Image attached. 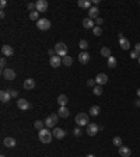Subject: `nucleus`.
Instances as JSON below:
<instances>
[{
  "instance_id": "1",
  "label": "nucleus",
  "mask_w": 140,
  "mask_h": 157,
  "mask_svg": "<svg viewBox=\"0 0 140 157\" xmlns=\"http://www.w3.org/2000/svg\"><path fill=\"white\" fill-rule=\"evenodd\" d=\"M52 136H53V135H52V132H51L48 128H46V129L43 128L42 130H39V133H38V139H39L42 143H46V145L52 142Z\"/></svg>"
},
{
  "instance_id": "2",
  "label": "nucleus",
  "mask_w": 140,
  "mask_h": 157,
  "mask_svg": "<svg viewBox=\"0 0 140 157\" xmlns=\"http://www.w3.org/2000/svg\"><path fill=\"white\" fill-rule=\"evenodd\" d=\"M74 122L78 126H87L88 124H90V115L86 114V112H80V114L76 115Z\"/></svg>"
},
{
  "instance_id": "3",
  "label": "nucleus",
  "mask_w": 140,
  "mask_h": 157,
  "mask_svg": "<svg viewBox=\"0 0 140 157\" xmlns=\"http://www.w3.org/2000/svg\"><path fill=\"white\" fill-rule=\"evenodd\" d=\"M67 46H66L65 42H57L56 45H55V53L57 55V56H60V58H65L67 56Z\"/></svg>"
},
{
  "instance_id": "4",
  "label": "nucleus",
  "mask_w": 140,
  "mask_h": 157,
  "mask_svg": "<svg viewBox=\"0 0 140 157\" xmlns=\"http://www.w3.org/2000/svg\"><path fill=\"white\" fill-rule=\"evenodd\" d=\"M57 119H59V115L57 114H52V115H49L43 122H45V126L48 128V129H51V128H53L56 124H57Z\"/></svg>"
},
{
  "instance_id": "5",
  "label": "nucleus",
  "mask_w": 140,
  "mask_h": 157,
  "mask_svg": "<svg viewBox=\"0 0 140 157\" xmlns=\"http://www.w3.org/2000/svg\"><path fill=\"white\" fill-rule=\"evenodd\" d=\"M37 27L41 31H46V30L51 28V21L48 20V18H39V20L37 21Z\"/></svg>"
},
{
  "instance_id": "6",
  "label": "nucleus",
  "mask_w": 140,
  "mask_h": 157,
  "mask_svg": "<svg viewBox=\"0 0 140 157\" xmlns=\"http://www.w3.org/2000/svg\"><path fill=\"white\" fill-rule=\"evenodd\" d=\"M1 76L6 79V80H14L16 79V72L10 69V67H6V69H3L1 70Z\"/></svg>"
},
{
  "instance_id": "7",
  "label": "nucleus",
  "mask_w": 140,
  "mask_h": 157,
  "mask_svg": "<svg viewBox=\"0 0 140 157\" xmlns=\"http://www.w3.org/2000/svg\"><path fill=\"white\" fill-rule=\"evenodd\" d=\"M119 45H120V48H122L123 51H128V49H130L129 39H126V38L123 37V34H122V32L119 34Z\"/></svg>"
},
{
  "instance_id": "8",
  "label": "nucleus",
  "mask_w": 140,
  "mask_h": 157,
  "mask_svg": "<svg viewBox=\"0 0 140 157\" xmlns=\"http://www.w3.org/2000/svg\"><path fill=\"white\" fill-rule=\"evenodd\" d=\"M17 107L22 109V111H28V109H31V104L25 100V98H18L17 100Z\"/></svg>"
},
{
  "instance_id": "9",
  "label": "nucleus",
  "mask_w": 140,
  "mask_h": 157,
  "mask_svg": "<svg viewBox=\"0 0 140 157\" xmlns=\"http://www.w3.org/2000/svg\"><path fill=\"white\" fill-rule=\"evenodd\" d=\"M35 6H37V11L38 13H45L48 10V1L46 0H38L35 3Z\"/></svg>"
},
{
  "instance_id": "10",
  "label": "nucleus",
  "mask_w": 140,
  "mask_h": 157,
  "mask_svg": "<svg viewBox=\"0 0 140 157\" xmlns=\"http://www.w3.org/2000/svg\"><path fill=\"white\" fill-rule=\"evenodd\" d=\"M98 130H99V126L95 125V124H88L87 125V135H90V136H95L98 133Z\"/></svg>"
},
{
  "instance_id": "11",
  "label": "nucleus",
  "mask_w": 140,
  "mask_h": 157,
  "mask_svg": "<svg viewBox=\"0 0 140 157\" xmlns=\"http://www.w3.org/2000/svg\"><path fill=\"white\" fill-rule=\"evenodd\" d=\"M1 55L4 56V58H10L14 55V49L11 48L10 45H3L1 46Z\"/></svg>"
},
{
  "instance_id": "12",
  "label": "nucleus",
  "mask_w": 140,
  "mask_h": 157,
  "mask_svg": "<svg viewBox=\"0 0 140 157\" xmlns=\"http://www.w3.org/2000/svg\"><path fill=\"white\" fill-rule=\"evenodd\" d=\"M52 135H53V137H56V139H63V137L67 135V132H66V130H63L62 128H53V132H52Z\"/></svg>"
},
{
  "instance_id": "13",
  "label": "nucleus",
  "mask_w": 140,
  "mask_h": 157,
  "mask_svg": "<svg viewBox=\"0 0 140 157\" xmlns=\"http://www.w3.org/2000/svg\"><path fill=\"white\" fill-rule=\"evenodd\" d=\"M95 83L98 86H104V84L108 83V76L105 73H98L97 77H95Z\"/></svg>"
},
{
  "instance_id": "14",
  "label": "nucleus",
  "mask_w": 140,
  "mask_h": 157,
  "mask_svg": "<svg viewBox=\"0 0 140 157\" xmlns=\"http://www.w3.org/2000/svg\"><path fill=\"white\" fill-rule=\"evenodd\" d=\"M49 63H51V66H52V67H59V66L62 65V58H60V56H57V55H53V56H51Z\"/></svg>"
},
{
  "instance_id": "15",
  "label": "nucleus",
  "mask_w": 140,
  "mask_h": 157,
  "mask_svg": "<svg viewBox=\"0 0 140 157\" xmlns=\"http://www.w3.org/2000/svg\"><path fill=\"white\" fill-rule=\"evenodd\" d=\"M78 62L83 63V65H86V63L90 62V55H88V52L83 51V52L78 53Z\"/></svg>"
},
{
  "instance_id": "16",
  "label": "nucleus",
  "mask_w": 140,
  "mask_h": 157,
  "mask_svg": "<svg viewBox=\"0 0 140 157\" xmlns=\"http://www.w3.org/2000/svg\"><path fill=\"white\" fill-rule=\"evenodd\" d=\"M118 152L120 154V157H130V154H132V150L128 146H120Z\"/></svg>"
},
{
  "instance_id": "17",
  "label": "nucleus",
  "mask_w": 140,
  "mask_h": 157,
  "mask_svg": "<svg viewBox=\"0 0 140 157\" xmlns=\"http://www.w3.org/2000/svg\"><path fill=\"white\" fill-rule=\"evenodd\" d=\"M98 14H99L98 7H97V6H93V7L88 10V18H91V20H93V18H95V20H97V18H98Z\"/></svg>"
},
{
  "instance_id": "18",
  "label": "nucleus",
  "mask_w": 140,
  "mask_h": 157,
  "mask_svg": "<svg viewBox=\"0 0 140 157\" xmlns=\"http://www.w3.org/2000/svg\"><path fill=\"white\" fill-rule=\"evenodd\" d=\"M0 100H1V103H9L11 100L10 93H9L7 90H1V91H0Z\"/></svg>"
},
{
  "instance_id": "19",
  "label": "nucleus",
  "mask_w": 140,
  "mask_h": 157,
  "mask_svg": "<svg viewBox=\"0 0 140 157\" xmlns=\"http://www.w3.org/2000/svg\"><path fill=\"white\" fill-rule=\"evenodd\" d=\"M3 145H4L6 147H10L11 149V147H14L16 145H17V142H16L14 137H6V139L3 140Z\"/></svg>"
},
{
  "instance_id": "20",
  "label": "nucleus",
  "mask_w": 140,
  "mask_h": 157,
  "mask_svg": "<svg viewBox=\"0 0 140 157\" xmlns=\"http://www.w3.org/2000/svg\"><path fill=\"white\" fill-rule=\"evenodd\" d=\"M24 88L25 90H34L35 88V80L34 79H27L24 82Z\"/></svg>"
},
{
  "instance_id": "21",
  "label": "nucleus",
  "mask_w": 140,
  "mask_h": 157,
  "mask_svg": "<svg viewBox=\"0 0 140 157\" xmlns=\"http://www.w3.org/2000/svg\"><path fill=\"white\" fill-rule=\"evenodd\" d=\"M107 65L109 69H115L116 66H118V60H116V58H114V56H109L107 59Z\"/></svg>"
},
{
  "instance_id": "22",
  "label": "nucleus",
  "mask_w": 140,
  "mask_h": 157,
  "mask_svg": "<svg viewBox=\"0 0 140 157\" xmlns=\"http://www.w3.org/2000/svg\"><path fill=\"white\" fill-rule=\"evenodd\" d=\"M83 27L87 28V30H88V28H94V27H95V21H93L91 18H84V20H83Z\"/></svg>"
},
{
  "instance_id": "23",
  "label": "nucleus",
  "mask_w": 140,
  "mask_h": 157,
  "mask_svg": "<svg viewBox=\"0 0 140 157\" xmlns=\"http://www.w3.org/2000/svg\"><path fill=\"white\" fill-rule=\"evenodd\" d=\"M57 115L60 116V118H67V116L70 115V111H69L66 107H60L59 111H57Z\"/></svg>"
},
{
  "instance_id": "24",
  "label": "nucleus",
  "mask_w": 140,
  "mask_h": 157,
  "mask_svg": "<svg viewBox=\"0 0 140 157\" xmlns=\"http://www.w3.org/2000/svg\"><path fill=\"white\" fill-rule=\"evenodd\" d=\"M77 6L81 7V9H87V10L91 9V3H90L88 0H78V1H77Z\"/></svg>"
},
{
  "instance_id": "25",
  "label": "nucleus",
  "mask_w": 140,
  "mask_h": 157,
  "mask_svg": "<svg viewBox=\"0 0 140 157\" xmlns=\"http://www.w3.org/2000/svg\"><path fill=\"white\" fill-rule=\"evenodd\" d=\"M90 114L88 115H91V116H98L99 115V112H101V108L98 107V105H93L91 108H90V111H88Z\"/></svg>"
},
{
  "instance_id": "26",
  "label": "nucleus",
  "mask_w": 140,
  "mask_h": 157,
  "mask_svg": "<svg viewBox=\"0 0 140 157\" xmlns=\"http://www.w3.org/2000/svg\"><path fill=\"white\" fill-rule=\"evenodd\" d=\"M67 103H69V101H67V97H66L65 94H60L57 97V104L60 105V107H66Z\"/></svg>"
},
{
  "instance_id": "27",
  "label": "nucleus",
  "mask_w": 140,
  "mask_h": 157,
  "mask_svg": "<svg viewBox=\"0 0 140 157\" xmlns=\"http://www.w3.org/2000/svg\"><path fill=\"white\" fill-rule=\"evenodd\" d=\"M101 56H104V58H109V56H111V49H109V48H108V46H104V48H101Z\"/></svg>"
},
{
  "instance_id": "28",
  "label": "nucleus",
  "mask_w": 140,
  "mask_h": 157,
  "mask_svg": "<svg viewBox=\"0 0 140 157\" xmlns=\"http://www.w3.org/2000/svg\"><path fill=\"white\" fill-rule=\"evenodd\" d=\"M62 63L65 66H72L73 65V58L72 56H65V58H62Z\"/></svg>"
},
{
  "instance_id": "29",
  "label": "nucleus",
  "mask_w": 140,
  "mask_h": 157,
  "mask_svg": "<svg viewBox=\"0 0 140 157\" xmlns=\"http://www.w3.org/2000/svg\"><path fill=\"white\" fill-rule=\"evenodd\" d=\"M30 18L32 21H38L39 20V13L37 10H34V11H30Z\"/></svg>"
},
{
  "instance_id": "30",
  "label": "nucleus",
  "mask_w": 140,
  "mask_h": 157,
  "mask_svg": "<svg viewBox=\"0 0 140 157\" xmlns=\"http://www.w3.org/2000/svg\"><path fill=\"white\" fill-rule=\"evenodd\" d=\"M112 143H114V146L120 147V146H122V137H120V136H115L114 139H112Z\"/></svg>"
},
{
  "instance_id": "31",
  "label": "nucleus",
  "mask_w": 140,
  "mask_h": 157,
  "mask_svg": "<svg viewBox=\"0 0 140 157\" xmlns=\"http://www.w3.org/2000/svg\"><path fill=\"white\" fill-rule=\"evenodd\" d=\"M34 126H35V129H38V130H42L43 129V126H45V122H42V121H35L34 122Z\"/></svg>"
},
{
  "instance_id": "32",
  "label": "nucleus",
  "mask_w": 140,
  "mask_h": 157,
  "mask_svg": "<svg viewBox=\"0 0 140 157\" xmlns=\"http://www.w3.org/2000/svg\"><path fill=\"white\" fill-rule=\"evenodd\" d=\"M93 93H94L95 95H101V94H102V87L97 84V86H95V87L93 88Z\"/></svg>"
},
{
  "instance_id": "33",
  "label": "nucleus",
  "mask_w": 140,
  "mask_h": 157,
  "mask_svg": "<svg viewBox=\"0 0 140 157\" xmlns=\"http://www.w3.org/2000/svg\"><path fill=\"white\" fill-rule=\"evenodd\" d=\"M78 46H80V48H81L83 51H86L87 48H88V42H87L86 39H81V41L78 42Z\"/></svg>"
},
{
  "instance_id": "34",
  "label": "nucleus",
  "mask_w": 140,
  "mask_h": 157,
  "mask_svg": "<svg viewBox=\"0 0 140 157\" xmlns=\"http://www.w3.org/2000/svg\"><path fill=\"white\" fill-rule=\"evenodd\" d=\"M93 32H94V35H97V37H99V35L102 34V30H101V27H98V25H95V27L93 28Z\"/></svg>"
},
{
  "instance_id": "35",
  "label": "nucleus",
  "mask_w": 140,
  "mask_h": 157,
  "mask_svg": "<svg viewBox=\"0 0 140 157\" xmlns=\"http://www.w3.org/2000/svg\"><path fill=\"white\" fill-rule=\"evenodd\" d=\"M73 133H74V136H81V133H83V130H81V128L80 126H77V128H74V130H73Z\"/></svg>"
},
{
  "instance_id": "36",
  "label": "nucleus",
  "mask_w": 140,
  "mask_h": 157,
  "mask_svg": "<svg viewBox=\"0 0 140 157\" xmlns=\"http://www.w3.org/2000/svg\"><path fill=\"white\" fill-rule=\"evenodd\" d=\"M7 91L10 93L11 98H17V95H18V93H17V90H14V88H9Z\"/></svg>"
},
{
  "instance_id": "37",
  "label": "nucleus",
  "mask_w": 140,
  "mask_h": 157,
  "mask_svg": "<svg viewBox=\"0 0 140 157\" xmlns=\"http://www.w3.org/2000/svg\"><path fill=\"white\" fill-rule=\"evenodd\" d=\"M87 86L94 88V87H95V79H88V80H87Z\"/></svg>"
},
{
  "instance_id": "38",
  "label": "nucleus",
  "mask_w": 140,
  "mask_h": 157,
  "mask_svg": "<svg viewBox=\"0 0 140 157\" xmlns=\"http://www.w3.org/2000/svg\"><path fill=\"white\" fill-rule=\"evenodd\" d=\"M139 53L136 52V51H135V49H133V51H132V52H130V58H132V59H139Z\"/></svg>"
},
{
  "instance_id": "39",
  "label": "nucleus",
  "mask_w": 140,
  "mask_h": 157,
  "mask_svg": "<svg viewBox=\"0 0 140 157\" xmlns=\"http://www.w3.org/2000/svg\"><path fill=\"white\" fill-rule=\"evenodd\" d=\"M28 10L30 11H34V10H37V6H35V3H28Z\"/></svg>"
},
{
  "instance_id": "40",
  "label": "nucleus",
  "mask_w": 140,
  "mask_h": 157,
  "mask_svg": "<svg viewBox=\"0 0 140 157\" xmlns=\"http://www.w3.org/2000/svg\"><path fill=\"white\" fill-rule=\"evenodd\" d=\"M0 66H1L3 69H6V58H1V59H0Z\"/></svg>"
},
{
  "instance_id": "41",
  "label": "nucleus",
  "mask_w": 140,
  "mask_h": 157,
  "mask_svg": "<svg viewBox=\"0 0 140 157\" xmlns=\"http://www.w3.org/2000/svg\"><path fill=\"white\" fill-rule=\"evenodd\" d=\"M102 22H104V20H102V18H101V17H98L97 20H95V25H98V27H99V25H101V24H102Z\"/></svg>"
},
{
  "instance_id": "42",
  "label": "nucleus",
  "mask_w": 140,
  "mask_h": 157,
  "mask_svg": "<svg viewBox=\"0 0 140 157\" xmlns=\"http://www.w3.org/2000/svg\"><path fill=\"white\" fill-rule=\"evenodd\" d=\"M135 51L140 55V42H137V43H135Z\"/></svg>"
},
{
  "instance_id": "43",
  "label": "nucleus",
  "mask_w": 140,
  "mask_h": 157,
  "mask_svg": "<svg viewBox=\"0 0 140 157\" xmlns=\"http://www.w3.org/2000/svg\"><path fill=\"white\" fill-rule=\"evenodd\" d=\"M6 4H7V1H6V0H1V1H0V6H1V9H3V7H6Z\"/></svg>"
},
{
  "instance_id": "44",
  "label": "nucleus",
  "mask_w": 140,
  "mask_h": 157,
  "mask_svg": "<svg viewBox=\"0 0 140 157\" xmlns=\"http://www.w3.org/2000/svg\"><path fill=\"white\" fill-rule=\"evenodd\" d=\"M4 16H6V14H4V11L1 10V11H0V18H4Z\"/></svg>"
},
{
  "instance_id": "45",
  "label": "nucleus",
  "mask_w": 140,
  "mask_h": 157,
  "mask_svg": "<svg viewBox=\"0 0 140 157\" xmlns=\"http://www.w3.org/2000/svg\"><path fill=\"white\" fill-rule=\"evenodd\" d=\"M53 49H49V51H48V53H49V55H51V56H53Z\"/></svg>"
},
{
  "instance_id": "46",
  "label": "nucleus",
  "mask_w": 140,
  "mask_h": 157,
  "mask_svg": "<svg viewBox=\"0 0 140 157\" xmlns=\"http://www.w3.org/2000/svg\"><path fill=\"white\" fill-rule=\"evenodd\" d=\"M136 105H137V107H140V100H137V101H136Z\"/></svg>"
},
{
  "instance_id": "47",
  "label": "nucleus",
  "mask_w": 140,
  "mask_h": 157,
  "mask_svg": "<svg viewBox=\"0 0 140 157\" xmlns=\"http://www.w3.org/2000/svg\"><path fill=\"white\" fill-rule=\"evenodd\" d=\"M86 157H95V156H94V154H87Z\"/></svg>"
},
{
  "instance_id": "48",
  "label": "nucleus",
  "mask_w": 140,
  "mask_h": 157,
  "mask_svg": "<svg viewBox=\"0 0 140 157\" xmlns=\"http://www.w3.org/2000/svg\"><path fill=\"white\" fill-rule=\"evenodd\" d=\"M137 97H139V98H140V88H139V90H137Z\"/></svg>"
},
{
  "instance_id": "49",
  "label": "nucleus",
  "mask_w": 140,
  "mask_h": 157,
  "mask_svg": "<svg viewBox=\"0 0 140 157\" xmlns=\"http://www.w3.org/2000/svg\"><path fill=\"white\" fill-rule=\"evenodd\" d=\"M137 62H139V65H140V56H139V59H137Z\"/></svg>"
},
{
  "instance_id": "50",
  "label": "nucleus",
  "mask_w": 140,
  "mask_h": 157,
  "mask_svg": "<svg viewBox=\"0 0 140 157\" xmlns=\"http://www.w3.org/2000/svg\"><path fill=\"white\" fill-rule=\"evenodd\" d=\"M0 157H6V156H4V154H1V156H0Z\"/></svg>"
},
{
  "instance_id": "51",
  "label": "nucleus",
  "mask_w": 140,
  "mask_h": 157,
  "mask_svg": "<svg viewBox=\"0 0 140 157\" xmlns=\"http://www.w3.org/2000/svg\"><path fill=\"white\" fill-rule=\"evenodd\" d=\"M139 4H140V1H139Z\"/></svg>"
}]
</instances>
